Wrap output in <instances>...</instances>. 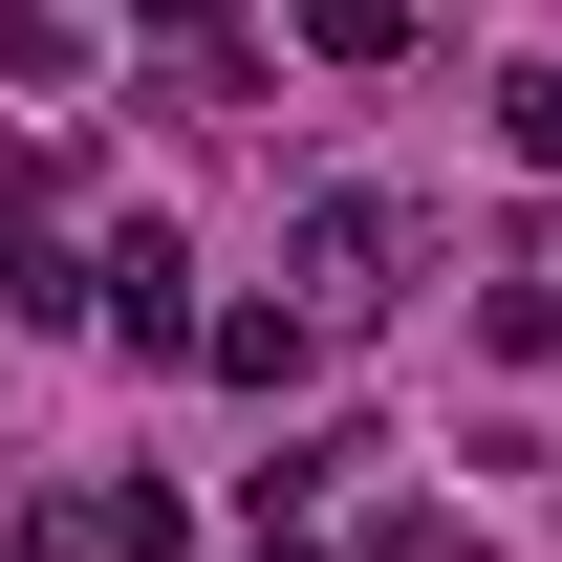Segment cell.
<instances>
[{
	"label": "cell",
	"mask_w": 562,
	"mask_h": 562,
	"mask_svg": "<svg viewBox=\"0 0 562 562\" xmlns=\"http://www.w3.org/2000/svg\"><path fill=\"white\" fill-rule=\"evenodd\" d=\"M87 303H109V347H195V260H173V216H109V238H87Z\"/></svg>",
	"instance_id": "obj_2"
},
{
	"label": "cell",
	"mask_w": 562,
	"mask_h": 562,
	"mask_svg": "<svg viewBox=\"0 0 562 562\" xmlns=\"http://www.w3.org/2000/svg\"><path fill=\"white\" fill-rule=\"evenodd\" d=\"M303 22V66H412V0H281Z\"/></svg>",
	"instance_id": "obj_4"
},
{
	"label": "cell",
	"mask_w": 562,
	"mask_h": 562,
	"mask_svg": "<svg viewBox=\"0 0 562 562\" xmlns=\"http://www.w3.org/2000/svg\"><path fill=\"white\" fill-rule=\"evenodd\" d=\"M497 151H519V173H562V66H497Z\"/></svg>",
	"instance_id": "obj_7"
},
{
	"label": "cell",
	"mask_w": 562,
	"mask_h": 562,
	"mask_svg": "<svg viewBox=\"0 0 562 562\" xmlns=\"http://www.w3.org/2000/svg\"><path fill=\"white\" fill-rule=\"evenodd\" d=\"M0 562H109V497H22V541Z\"/></svg>",
	"instance_id": "obj_8"
},
{
	"label": "cell",
	"mask_w": 562,
	"mask_h": 562,
	"mask_svg": "<svg viewBox=\"0 0 562 562\" xmlns=\"http://www.w3.org/2000/svg\"><path fill=\"white\" fill-rule=\"evenodd\" d=\"M151 44H173V87H195V109H238V0H151Z\"/></svg>",
	"instance_id": "obj_5"
},
{
	"label": "cell",
	"mask_w": 562,
	"mask_h": 562,
	"mask_svg": "<svg viewBox=\"0 0 562 562\" xmlns=\"http://www.w3.org/2000/svg\"><path fill=\"white\" fill-rule=\"evenodd\" d=\"M412 260H432V216H412V195H303V238H281V281H303L325 325H368Z\"/></svg>",
	"instance_id": "obj_1"
},
{
	"label": "cell",
	"mask_w": 562,
	"mask_h": 562,
	"mask_svg": "<svg viewBox=\"0 0 562 562\" xmlns=\"http://www.w3.org/2000/svg\"><path fill=\"white\" fill-rule=\"evenodd\" d=\"M195 368H216V390H303V368H325V303H216Z\"/></svg>",
	"instance_id": "obj_3"
},
{
	"label": "cell",
	"mask_w": 562,
	"mask_h": 562,
	"mask_svg": "<svg viewBox=\"0 0 562 562\" xmlns=\"http://www.w3.org/2000/svg\"><path fill=\"white\" fill-rule=\"evenodd\" d=\"M0 87H87V22H66V0H0Z\"/></svg>",
	"instance_id": "obj_6"
},
{
	"label": "cell",
	"mask_w": 562,
	"mask_h": 562,
	"mask_svg": "<svg viewBox=\"0 0 562 562\" xmlns=\"http://www.w3.org/2000/svg\"><path fill=\"white\" fill-rule=\"evenodd\" d=\"M260 562H303V541H260Z\"/></svg>",
	"instance_id": "obj_9"
}]
</instances>
